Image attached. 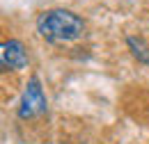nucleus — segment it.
<instances>
[{"mask_svg": "<svg viewBox=\"0 0 149 144\" xmlns=\"http://www.w3.org/2000/svg\"><path fill=\"white\" fill-rule=\"evenodd\" d=\"M46 108H48V101H46L44 87H41V82H39L37 75H32V78L25 82V89L21 94L19 117L21 119H35L39 114H44Z\"/></svg>", "mask_w": 149, "mask_h": 144, "instance_id": "2", "label": "nucleus"}, {"mask_svg": "<svg viewBox=\"0 0 149 144\" xmlns=\"http://www.w3.org/2000/svg\"><path fill=\"white\" fill-rule=\"evenodd\" d=\"M28 62H30L28 51H25V46L19 39L2 41V46H0V64H2L5 71H21V69L28 66Z\"/></svg>", "mask_w": 149, "mask_h": 144, "instance_id": "3", "label": "nucleus"}, {"mask_svg": "<svg viewBox=\"0 0 149 144\" xmlns=\"http://www.w3.org/2000/svg\"><path fill=\"white\" fill-rule=\"evenodd\" d=\"M37 32L41 39L51 44H64V41H76L85 35V21L71 9L55 7L46 9L37 16Z\"/></svg>", "mask_w": 149, "mask_h": 144, "instance_id": "1", "label": "nucleus"}]
</instances>
